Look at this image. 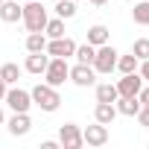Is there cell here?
Masks as SVG:
<instances>
[{"label":"cell","instance_id":"4fadbf2b","mask_svg":"<svg viewBox=\"0 0 149 149\" xmlns=\"http://www.w3.org/2000/svg\"><path fill=\"white\" fill-rule=\"evenodd\" d=\"M21 12H24V6H18V0H3L0 3V21H6V24H18Z\"/></svg>","mask_w":149,"mask_h":149},{"label":"cell","instance_id":"f546056e","mask_svg":"<svg viewBox=\"0 0 149 149\" xmlns=\"http://www.w3.org/2000/svg\"><path fill=\"white\" fill-rule=\"evenodd\" d=\"M6 88H9V85H6L3 79H0V102H3V97H6Z\"/></svg>","mask_w":149,"mask_h":149},{"label":"cell","instance_id":"484cf974","mask_svg":"<svg viewBox=\"0 0 149 149\" xmlns=\"http://www.w3.org/2000/svg\"><path fill=\"white\" fill-rule=\"evenodd\" d=\"M137 100H140V105H149V82H143V88L137 91Z\"/></svg>","mask_w":149,"mask_h":149},{"label":"cell","instance_id":"f1b7e54d","mask_svg":"<svg viewBox=\"0 0 149 149\" xmlns=\"http://www.w3.org/2000/svg\"><path fill=\"white\" fill-rule=\"evenodd\" d=\"M41 149H58V140H44Z\"/></svg>","mask_w":149,"mask_h":149},{"label":"cell","instance_id":"4dcf8cb0","mask_svg":"<svg viewBox=\"0 0 149 149\" xmlns=\"http://www.w3.org/2000/svg\"><path fill=\"white\" fill-rule=\"evenodd\" d=\"M0 126H6V114H3V108H0Z\"/></svg>","mask_w":149,"mask_h":149},{"label":"cell","instance_id":"44dd1931","mask_svg":"<svg viewBox=\"0 0 149 149\" xmlns=\"http://www.w3.org/2000/svg\"><path fill=\"white\" fill-rule=\"evenodd\" d=\"M73 56H76V61H79V64H94V56H97V47H94V44H88V41H85L82 47L76 44V53H73Z\"/></svg>","mask_w":149,"mask_h":149},{"label":"cell","instance_id":"d6986e66","mask_svg":"<svg viewBox=\"0 0 149 149\" xmlns=\"http://www.w3.org/2000/svg\"><path fill=\"white\" fill-rule=\"evenodd\" d=\"M47 50V35L44 32H29L26 35V53H44Z\"/></svg>","mask_w":149,"mask_h":149},{"label":"cell","instance_id":"e0dca14e","mask_svg":"<svg viewBox=\"0 0 149 149\" xmlns=\"http://www.w3.org/2000/svg\"><path fill=\"white\" fill-rule=\"evenodd\" d=\"M88 44H94V47L108 44V26H105V24H94V26L88 29Z\"/></svg>","mask_w":149,"mask_h":149},{"label":"cell","instance_id":"6da1fadb","mask_svg":"<svg viewBox=\"0 0 149 149\" xmlns=\"http://www.w3.org/2000/svg\"><path fill=\"white\" fill-rule=\"evenodd\" d=\"M21 21L26 26V32H44L47 26V9L38 3V0H24V12H21Z\"/></svg>","mask_w":149,"mask_h":149},{"label":"cell","instance_id":"7c38bea8","mask_svg":"<svg viewBox=\"0 0 149 149\" xmlns=\"http://www.w3.org/2000/svg\"><path fill=\"white\" fill-rule=\"evenodd\" d=\"M47 64H50V56H47V50H44V53H29V56H26V61H24V70L35 73V76H44Z\"/></svg>","mask_w":149,"mask_h":149},{"label":"cell","instance_id":"603a6c76","mask_svg":"<svg viewBox=\"0 0 149 149\" xmlns=\"http://www.w3.org/2000/svg\"><path fill=\"white\" fill-rule=\"evenodd\" d=\"M132 21L140 24V26H149V0L134 3V9H132Z\"/></svg>","mask_w":149,"mask_h":149},{"label":"cell","instance_id":"d6a6232c","mask_svg":"<svg viewBox=\"0 0 149 149\" xmlns=\"http://www.w3.org/2000/svg\"><path fill=\"white\" fill-rule=\"evenodd\" d=\"M0 3H3V0H0Z\"/></svg>","mask_w":149,"mask_h":149},{"label":"cell","instance_id":"5bb4252c","mask_svg":"<svg viewBox=\"0 0 149 149\" xmlns=\"http://www.w3.org/2000/svg\"><path fill=\"white\" fill-rule=\"evenodd\" d=\"M114 108H117V114H123V117H134V114L140 111V100H137V97H117Z\"/></svg>","mask_w":149,"mask_h":149},{"label":"cell","instance_id":"ffe728a7","mask_svg":"<svg viewBox=\"0 0 149 149\" xmlns=\"http://www.w3.org/2000/svg\"><path fill=\"white\" fill-rule=\"evenodd\" d=\"M73 15H76V0H56V18L70 21Z\"/></svg>","mask_w":149,"mask_h":149},{"label":"cell","instance_id":"cb8c5ba5","mask_svg":"<svg viewBox=\"0 0 149 149\" xmlns=\"http://www.w3.org/2000/svg\"><path fill=\"white\" fill-rule=\"evenodd\" d=\"M44 35H47V41H50V38H61V35H64V21H61V18H53V21H47V26H44Z\"/></svg>","mask_w":149,"mask_h":149},{"label":"cell","instance_id":"836d02e7","mask_svg":"<svg viewBox=\"0 0 149 149\" xmlns=\"http://www.w3.org/2000/svg\"><path fill=\"white\" fill-rule=\"evenodd\" d=\"M76 3H79V0H76Z\"/></svg>","mask_w":149,"mask_h":149},{"label":"cell","instance_id":"5b68a950","mask_svg":"<svg viewBox=\"0 0 149 149\" xmlns=\"http://www.w3.org/2000/svg\"><path fill=\"white\" fill-rule=\"evenodd\" d=\"M3 102H6L12 111H29V108H32V94L24 91V88H6Z\"/></svg>","mask_w":149,"mask_h":149},{"label":"cell","instance_id":"1f68e13d","mask_svg":"<svg viewBox=\"0 0 149 149\" xmlns=\"http://www.w3.org/2000/svg\"><path fill=\"white\" fill-rule=\"evenodd\" d=\"M91 3H94V6H105V3H108V0H91Z\"/></svg>","mask_w":149,"mask_h":149},{"label":"cell","instance_id":"8fae6325","mask_svg":"<svg viewBox=\"0 0 149 149\" xmlns=\"http://www.w3.org/2000/svg\"><path fill=\"white\" fill-rule=\"evenodd\" d=\"M82 140H85L88 146H105V143H108V126L94 123V126L82 129Z\"/></svg>","mask_w":149,"mask_h":149},{"label":"cell","instance_id":"3957f363","mask_svg":"<svg viewBox=\"0 0 149 149\" xmlns=\"http://www.w3.org/2000/svg\"><path fill=\"white\" fill-rule=\"evenodd\" d=\"M67 76H70V64H67V58L50 56V64H47V70H44V82L53 85V88H58V85L67 82Z\"/></svg>","mask_w":149,"mask_h":149},{"label":"cell","instance_id":"83f0119b","mask_svg":"<svg viewBox=\"0 0 149 149\" xmlns=\"http://www.w3.org/2000/svg\"><path fill=\"white\" fill-rule=\"evenodd\" d=\"M137 120H140V126H149V105H140V111H137Z\"/></svg>","mask_w":149,"mask_h":149},{"label":"cell","instance_id":"52a82bcc","mask_svg":"<svg viewBox=\"0 0 149 149\" xmlns=\"http://www.w3.org/2000/svg\"><path fill=\"white\" fill-rule=\"evenodd\" d=\"M73 85H79V88H91V85H97V70L91 67V64H73L70 67V76H67Z\"/></svg>","mask_w":149,"mask_h":149},{"label":"cell","instance_id":"9a60e30c","mask_svg":"<svg viewBox=\"0 0 149 149\" xmlns=\"http://www.w3.org/2000/svg\"><path fill=\"white\" fill-rule=\"evenodd\" d=\"M114 117H117L114 102H97V108H94V120H97V123L111 126V123H114Z\"/></svg>","mask_w":149,"mask_h":149},{"label":"cell","instance_id":"d4e9b609","mask_svg":"<svg viewBox=\"0 0 149 149\" xmlns=\"http://www.w3.org/2000/svg\"><path fill=\"white\" fill-rule=\"evenodd\" d=\"M132 53L143 61V58H149V38H137L134 44H132Z\"/></svg>","mask_w":149,"mask_h":149},{"label":"cell","instance_id":"7402d4cb","mask_svg":"<svg viewBox=\"0 0 149 149\" xmlns=\"http://www.w3.org/2000/svg\"><path fill=\"white\" fill-rule=\"evenodd\" d=\"M117 85L105 82V85H97V102H117Z\"/></svg>","mask_w":149,"mask_h":149},{"label":"cell","instance_id":"7a4b0ae2","mask_svg":"<svg viewBox=\"0 0 149 149\" xmlns=\"http://www.w3.org/2000/svg\"><path fill=\"white\" fill-rule=\"evenodd\" d=\"M29 94H32V105H38V108H41V111H47V114H53V111L61 105L58 88H53V85H47V82H38Z\"/></svg>","mask_w":149,"mask_h":149},{"label":"cell","instance_id":"ac0fdd59","mask_svg":"<svg viewBox=\"0 0 149 149\" xmlns=\"http://www.w3.org/2000/svg\"><path fill=\"white\" fill-rule=\"evenodd\" d=\"M137 64H140V58H137L134 53H126V56H117L114 70H120V73H134V70H137Z\"/></svg>","mask_w":149,"mask_h":149},{"label":"cell","instance_id":"4316f807","mask_svg":"<svg viewBox=\"0 0 149 149\" xmlns=\"http://www.w3.org/2000/svg\"><path fill=\"white\" fill-rule=\"evenodd\" d=\"M137 73L143 76V82H149V58H143V61L137 64Z\"/></svg>","mask_w":149,"mask_h":149},{"label":"cell","instance_id":"ba28073f","mask_svg":"<svg viewBox=\"0 0 149 149\" xmlns=\"http://www.w3.org/2000/svg\"><path fill=\"white\" fill-rule=\"evenodd\" d=\"M76 53V41L61 35V38H50L47 41V56H58V58H70Z\"/></svg>","mask_w":149,"mask_h":149},{"label":"cell","instance_id":"8992f818","mask_svg":"<svg viewBox=\"0 0 149 149\" xmlns=\"http://www.w3.org/2000/svg\"><path fill=\"white\" fill-rule=\"evenodd\" d=\"M58 143H61L64 149H82V146H85L82 129H79L76 123H64V126L58 129Z\"/></svg>","mask_w":149,"mask_h":149},{"label":"cell","instance_id":"277c9868","mask_svg":"<svg viewBox=\"0 0 149 149\" xmlns=\"http://www.w3.org/2000/svg\"><path fill=\"white\" fill-rule=\"evenodd\" d=\"M117 56H120V53H117L111 44H102V47H97V56H94V64H91V67H94L97 73H111L114 64H117Z\"/></svg>","mask_w":149,"mask_h":149},{"label":"cell","instance_id":"30bf717a","mask_svg":"<svg viewBox=\"0 0 149 149\" xmlns=\"http://www.w3.org/2000/svg\"><path fill=\"white\" fill-rule=\"evenodd\" d=\"M6 126H9V134H12V137H24V134H29V129H32L29 111H15V114L6 120Z\"/></svg>","mask_w":149,"mask_h":149},{"label":"cell","instance_id":"2e32d148","mask_svg":"<svg viewBox=\"0 0 149 149\" xmlns=\"http://www.w3.org/2000/svg\"><path fill=\"white\" fill-rule=\"evenodd\" d=\"M21 73H24V67H18L15 61H6L3 67H0V79H3L6 85H18V79H21Z\"/></svg>","mask_w":149,"mask_h":149},{"label":"cell","instance_id":"9c48e42d","mask_svg":"<svg viewBox=\"0 0 149 149\" xmlns=\"http://www.w3.org/2000/svg\"><path fill=\"white\" fill-rule=\"evenodd\" d=\"M143 88V76L134 73H123V79H117V94L120 97H137V91Z\"/></svg>","mask_w":149,"mask_h":149}]
</instances>
